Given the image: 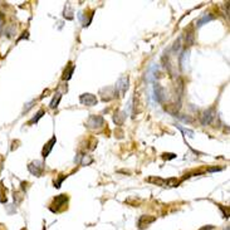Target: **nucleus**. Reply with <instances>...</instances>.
Instances as JSON below:
<instances>
[{
  "mask_svg": "<svg viewBox=\"0 0 230 230\" xmlns=\"http://www.w3.org/2000/svg\"><path fill=\"white\" fill-rule=\"evenodd\" d=\"M128 83L130 79L127 76H122L121 78H118L116 84H114V97H123L126 92L128 91Z\"/></svg>",
  "mask_w": 230,
  "mask_h": 230,
  "instance_id": "nucleus-1",
  "label": "nucleus"
},
{
  "mask_svg": "<svg viewBox=\"0 0 230 230\" xmlns=\"http://www.w3.org/2000/svg\"><path fill=\"white\" fill-rule=\"evenodd\" d=\"M67 202H68V196L64 194H61V195H58V196H55L53 199V202H52L49 209H50L52 213H58L64 205H67Z\"/></svg>",
  "mask_w": 230,
  "mask_h": 230,
  "instance_id": "nucleus-2",
  "label": "nucleus"
},
{
  "mask_svg": "<svg viewBox=\"0 0 230 230\" xmlns=\"http://www.w3.org/2000/svg\"><path fill=\"white\" fill-rule=\"evenodd\" d=\"M103 124H105V120H103L102 116H97V114H92V116H89L88 121L86 122V126L91 130L99 128Z\"/></svg>",
  "mask_w": 230,
  "mask_h": 230,
  "instance_id": "nucleus-3",
  "label": "nucleus"
},
{
  "mask_svg": "<svg viewBox=\"0 0 230 230\" xmlns=\"http://www.w3.org/2000/svg\"><path fill=\"white\" fill-rule=\"evenodd\" d=\"M215 116H216L215 108L211 107V108L205 109V111L202 112V114H201V117H200V122H201V124H202V126H208V124H210V123L214 121Z\"/></svg>",
  "mask_w": 230,
  "mask_h": 230,
  "instance_id": "nucleus-4",
  "label": "nucleus"
},
{
  "mask_svg": "<svg viewBox=\"0 0 230 230\" xmlns=\"http://www.w3.org/2000/svg\"><path fill=\"white\" fill-rule=\"evenodd\" d=\"M28 170L34 176H42L43 171H44V164L42 161H33V162H30L28 165Z\"/></svg>",
  "mask_w": 230,
  "mask_h": 230,
  "instance_id": "nucleus-5",
  "label": "nucleus"
},
{
  "mask_svg": "<svg viewBox=\"0 0 230 230\" xmlns=\"http://www.w3.org/2000/svg\"><path fill=\"white\" fill-rule=\"evenodd\" d=\"M79 102L82 103V105H84V106L91 107V106H96L98 99H97V97L95 95H92V93H83V95L79 96Z\"/></svg>",
  "mask_w": 230,
  "mask_h": 230,
  "instance_id": "nucleus-6",
  "label": "nucleus"
},
{
  "mask_svg": "<svg viewBox=\"0 0 230 230\" xmlns=\"http://www.w3.org/2000/svg\"><path fill=\"white\" fill-rule=\"evenodd\" d=\"M154 91H155V99H156V102L162 103V102L165 101V97H166V95H165V88H164L162 86H160L158 83H156L155 87H154Z\"/></svg>",
  "mask_w": 230,
  "mask_h": 230,
  "instance_id": "nucleus-7",
  "label": "nucleus"
},
{
  "mask_svg": "<svg viewBox=\"0 0 230 230\" xmlns=\"http://www.w3.org/2000/svg\"><path fill=\"white\" fill-rule=\"evenodd\" d=\"M55 142H57V137L53 136L52 139H50L47 143H45V146L43 147V151H42V156H43L44 158H47V157L49 156V154L52 152V150H53V147H54Z\"/></svg>",
  "mask_w": 230,
  "mask_h": 230,
  "instance_id": "nucleus-8",
  "label": "nucleus"
},
{
  "mask_svg": "<svg viewBox=\"0 0 230 230\" xmlns=\"http://www.w3.org/2000/svg\"><path fill=\"white\" fill-rule=\"evenodd\" d=\"M156 220V217L155 216H148V215H142L140 217V220H139V226L140 229H143L145 226L147 225H150L151 223H154Z\"/></svg>",
  "mask_w": 230,
  "mask_h": 230,
  "instance_id": "nucleus-9",
  "label": "nucleus"
},
{
  "mask_svg": "<svg viewBox=\"0 0 230 230\" xmlns=\"http://www.w3.org/2000/svg\"><path fill=\"white\" fill-rule=\"evenodd\" d=\"M189 64V50L185 49L182 52V54L180 55V65H181V69L182 71H185L186 69V67Z\"/></svg>",
  "mask_w": 230,
  "mask_h": 230,
  "instance_id": "nucleus-10",
  "label": "nucleus"
},
{
  "mask_svg": "<svg viewBox=\"0 0 230 230\" xmlns=\"http://www.w3.org/2000/svg\"><path fill=\"white\" fill-rule=\"evenodd\" d=\"M126 112H117V113H114V116H113V121H114V123L116 124H123V121H124V118H126Z\"/></svg>",
  "mask_w": 230,
  "mask_h": 230,
  "instance_id": "nucleus-11",
  "label": "nucleus"
},
{
  "mask_svg": "<svg viewBox=\"0 0 230 230\" xmlns=\"http://www.w3.org/2000/svg\"><path fill=\"white\" fill-rule=\"evenodd\" d=\"M74 65L72 64V65H69V67H68L67 68V69L64 71V74H63V80H69L71 78H72V74H73V72H74Z\"/></svg>",
  "mask_w": 230,
  "mask_h": 230,
  "instance_id": "nucleus-12",
  "label": "nucleus"
},
{
  "mask_svg": "<svg viewBox=\"0 0 230 230\" xmlns=\"http://www.w3.org/2000/svg\"><path fill=\"white\" fill-rule=\"evenodd\" d=\"M61 99H62V95L59 93V92H58V93H55V96L53 97V99H52V102H50V105H49V107L50 108H57V107H58V105H59V102H61Z\"/></svg>",
  "mask_w": 230,
  "mask_h": 230,
  "instance_id": "nucleus-13",
  "label": "nucleus"
},
{
  "mask_svg": "<svg viewBox=\"0 0 230 230\" xmlns=\"http://www.w3.org/2000/svg\"><path fill=\"white\" fill-rule=\"evenodd\" d=\"M213 19H214V17H213V15H210V14H206V15H204L201 19H199V21H198V27H202L204 24H206V23L211 21Z\"/></svg>",
  "mask_w": 230,
  "mask_h": 230,
  "instance_id": "nucleus-14",
  "label": "nucleus"
},
{
  "mask_svg": "<svg viewBox=\"0 0 230 230\" xmlns=\"http://www.w3.org/2000/svg\"><path fill=\"white\" fill-rule=\"evenodd\" d=\"M43 114H44V111H43V109H39V111L37 112L35 116H34V117L28 122V124H34V123H37V122L43 117Z\"/></svg>",
  "mask_w": 230,
  "mask_h": 230,
  "instance_id": "nucleus-15",
  "label": "nucleus"
},
{
  "mask_svg": "<svg viewBox=\"0 0 230 230\" xmlns=\"http://www.w3.org/2000/svg\"><path fill=\"white\" fill-rule=\"evenodd\" d=\"M80 157H82V160H80L79 162H80V165H83V166H86V165H89V164H92V162H93V158H92V157H89L88 155H82Z\"/></svg>",
  "mask_w": 230,
  "mask_h": 230,
  "instance_id": "nucleus-16",
  "label": "nucleus"
},
{
  "mask_svg": "<svg viewBox=\"0 0 230 230\" xmlns=\"http://www.w3.org/2000/svg\"><path fill=\"white\" fill-rule=\"evenodd\" d=\"M185 40L187 45H192L194 44V33L192 32H186L185 34Z\"/></svg>",
  "mask_w": 230,
  "mask_h": 230,
  "instance_id": "nucleus-17",
  "label": "nucleus"
},
{
  "mask_svg": "<svg viewBox=\"0 0 230 230\" xmlns=\"http://www.w3.org/2000/svg\"><path fill=\"white\" fill-rule=\"evenodd\" d=\"M176 127L180 130V131H182V133H185V135H187L189 137H194V131L192 130H189V128H184V127H181L180 124H176Z\"/></svg>",
  "mask_w": 230,
  "mask_h": 230,
  "instance_id": "nucleus-18",
  "label": "nucleus"
},
{
  "mask_svg": "<svg viewBox=\"0 0 230 230\" xmlns=\"http://www.w3.org/2000/svg\"><path fill=\"white\" fill-rule=\"evenodd\" d=\"M148 181H150V182H155V184H158V185H165V184H166L165 180L160 179V177H150V179H148Z\"/></svg>",
  "mask_w": 230,
  "mask_h": 230,
  "instance_id": "nucleus-19",
  "label": "nucleus"
},
{
  "mask_svg": "<svg viewBox=\"0 0 230 230\" xmlns=\"http://www.w3.org/2000/svg\"><path fill=\"white\" fill-rule=\"evenodd\" d=\"M180 42H181V38H179V39L174 43V47H172V52H174V53H177V52L180 50V48H181Z\"/></svg>",
  "mask_w": 230,
  "mask_h": 230,
  "instance_id": "nucleus-20",
  "label": "nucleus"
},
{
  "mask_svg": "<svg viewBox=\"0 0 230 230\" xmlns=\"http://www.w3.org/2000/svg\"><path fill=\"white\" fill-rule=\"evenodd\" d=\"M65 177H67V175H62V176H59L58 180H57V181L54 182V186H55L57 189H59V187H61V184L63 182V180H64Z\"/></svg>",
  "mask_w": 230,
  "mask_h": 230,
  "instance_id": "nucleus-21",
  "label": "nucleus"
},
{
  "mask_svg": "<svg viewBox=\"0 0 230 230\" xmlns=\"http://www.w3.org/2000/svg\"><path fill=\"white\" fill-rule=\"evenodd\" d=\"M162 157H164L165 160H172V158L176 157V155H175V154H164Z\"/></svg>",
  "mask_w": 230,
  "mask_h": 230,
  "instance_id": "nucleus-22",
  "label": "nucleus"
},
{
  "mask_svg": "<svg viewBox=\"0 0 230 230\" xmlns=\"http://www.w3.org/2000/svg\"><path fill=\"white\" fill-rule=\"evenodd\" d=\"M33 103H34V101H32V102H29V103H27V107L24 108V112H28L32 107H33Z\"/></svg>",
  "mask_w": 230,
  "mask_h": 230,
  "instance_id": "nucleus-23",
  "label": "nucleus"
},
{
  "mask_svg": "<svg viewBox=\"0 0 230 230\" xmlns=\"http://www.w3.org/2000/svg\"><path fill=\"white\" fill-rule=\"evenodd\" d=\"M180 118H181L182 121H186V122H192V118L189 117V116H180Z\"/></svg>",
  "mask_w": 230,
  "mask_h": 230,
  "instance_id": "nucleus-24",
  "label": "nucleus"
},
{
  "mask_svg": "<svg viewBox=\"0 0 230 230\" xmlns=\"http://www.w3.org/2000/svg\"><path fill=\"white\" fill-rule=\"evenodd\" d=\"M215 226L214 225H206V226H202V228H200L199 230H213Z\"/></svg>",
  "mask_w": 230,
  "mask_h": 230,
  "instance_id": "nucleus-25",
  "label": "nucleus"
},
{
  "mask_svg": "<svg viewBox=\"0 0 230 230\" xmlns=\"http://www.w3.org/2000/svg\"><path fill=\"white\" fill-rule=\"evenodd\" d=\"M221 169L220 167H211V169H209V172H214V171H220Z\"/></svg>",
  "mask_w": 230,
  "mask_h": 230,
  "instance_id": "nucleus-26",
  "label": "nucleus"
},
{
  "mask_svg": "<svg viewBox=\"0 0 230 230\" xmlns=\"http://www.w3.org/2000/svg\"><path fill=\"white\" fill-rule=\"evenodd\" d=\"M23 34H24V35H21V37H20V38L18 39V40H21V39H24V38L27 39V38H28V32H25V33H23Z\"/></svg>",
  "mask_w": 230,
  "mask_h": 230,
  "instance_id": "nucleus-27",
  "label": "nucleus"
},
{
  "mask_svg": "<svg viewBox=\"0 0 230 230\" xmlns=\"http://www.w3.org/2000/svg\"><path fill=\"white\" fill-rule=\"evenodd\" d=\"M3 20H4V14L0 11V23H3Z\"/></svg>",
  "mask_w": 230,
  "mask_h": 230,
  "instance_id": "nucleus-28",
  "label": "nucleus"
}]
</instances>
